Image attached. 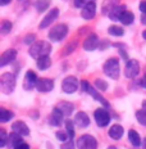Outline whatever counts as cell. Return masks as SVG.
<instances>
[{
    "label": "cell",
    "mask_w": 146,
    "mask_h": 149,
    "mask_svg": "<svg viewBox=\"0 0 146 149\" xmlns=\"http://www.w3.org/2000/svg\"><path fill=\"white\" fill-rule=\"evenodd\" d=\"M102 71L107 74L108 77L113 80H118L120 74V64H119V59L116 57H111L109 59L105 61L104 66H102Z\"/></svg>",
    "instance_id": "obj_1"
},
{
    "label": "cell",
    "mask_w": 146,
    "mask_h": 149,
    "mask_svg": "<svg viewBox=\"0 0 146 149\" xmlns=\"http://www.w3.org/2000/svg\"><path fill=\"white\" fill-rule=\"evenodd\" d=\"M50 52H51V45L49 44L48 41L41 40V41H36L33 45H31L28 54L32 58H35V59H39V58H41V57L49 55Z\"/></svg>",
    "instance_id": "obj_2"
},
{
    "label": "cell",
    "mask_w": 146,
    "mask_h": 149,
    "mask_svg": "<svg viewBox=\"0 0 146 149\" xmlns=\"http://www.w3.org/2000/svg\"><path fill=\"white\" fill-rule=\"evenodd\" d=\"M67 35H68V26L66 23H58L51 27V30L48 33V37L51 42H59L66 39Z\"/></svg>",
    "instance_id": "obj_3"
},
{
    "label": "cell",
    "mask_w": 146,
    "mask_h": 149,
    "mask_svg": "<svg viewBox=\"0 0 146 149\" xmlns=\"http://www.w3.org/2000/svg\"><path fill=\"white\" fill-rule=\"evenodd\" d=\"M15 74L12 72H5L0 77V90L4 94H10L15 89Z\"/></svg>",
    "instance_id": "obj_4"
},
{
    "label": "cell",
    "mask_w": 146,
    "mask_h": 149,
    "mask_svg": "<svg viewBox=\"0 0 146 149\" xmlns=\"http://www.w3.org/2000/svg\"><path fill=\"white\" fill-rule=\"evenodd\" d=\"M76 147L78 149H98V140L95 136L85 134L77 139Z\"/></svg>",
    "instance_id": "obj_5"
},
{
    "label": "cell",
    "mask_w": 146,
    "mask_h": 149,
    "mask_svg": "<svg viewBox=\"0 0 146 149\" xmlns=\"http://www.w3.org/2000/svg\"><path fill=\"white\" fill-rule=\"evenodd\" d=\"M95 122L99 127H107L110 123V114L107 111V108H98L94 112Z\"/></svg>",
    "instance_id": "obj_6"
},
{
    "label": "cell",
    "mask_w": 146,
    "mask_h": 149,
    "mask_svg": "<svg viewBox=\"0 0 146 149\" xmlns=\"http://www.w3.org/2000/svg\"><path fill=\"white\" fill-rule=\"evenodd\" d=\"M80 84L77 77L74 76H67L66 79L62 81V90H63L66 94H73L76 93L80 88Z\"/></svg>",
    "instance_id": "obj_7"
},
{
    "label": "cell",
    "mask_w": 146,
    "mask_h": 149,
    "mask_svg": "<svg viewBox=\"0 0 146 149\" xmlns=\"http://www.w3.org/2000/svg\"><path fill=\"white\" fill-rule=\"evenodd\" d=\"M140 73V63L137 59H129L124 66V76L127 79H135Z\"/></svg>",
    "instance_id": "obj_8"
},
{
    "label": "cell",
    "mask_w": 146,
    "mask_h": 149,
    "mask_svg": "<svg viewBox=\"0 0 146 149\" xmlns=\"http://www.w3.org/2000/svg\"><path fill=\"white\" fill-rule=\"evenodd\" d=\"M59 17V9L58 8H53L50 10L46 13V15L41 19V22L39 24V29L40 30H44L48 29L49 26H51V23L55 22V19Z\"/></svg>",
    "instance_id": "obj_9"
},
{
    "label": "cell",
    "mask_w": 146,
    "mask_h": 149,
    "mask_svg": "<svg viewBox=\"0 0 146 149\" xmlns=\"http://www.w3.org/2000/svg\"><path fill=\"white\" fill-rule=\"evenodd\" d=\"M37 81H39V79H37V74L35 71H31V70L27 71L23 79V89L27 90V91L35 89L37 85Z\"/></svg>",
    "instance_id": "obj_10"
},
{
    "label": "cell",
    "mask_w": 146,
    "mask_h": 149,
    "mask_svg": "<svg viewBox=\"0 0 146 149\" xmlns=\"http://www.w3.org/2000/svg\"><path fill=\"white\" fill-rule=\"evenodd\" d=\"M82 46L86 52H94L95 49H98L99 46H100V40H99L98 35L91 32L87 37H86V40L83 41Z\"/></svg>",
    "instance_id": "obj_11"
},
{
    "label": "cell",
    "mask_w": 146,
    "mask_h": 149,
    "mask_svg": "<svg viewBox=\"0 0 146 149\" xmlns=\"http://www.w3.org/2000/svg\"><path fill=\"white\" fill-rule=\"evenodd\" d=\"M96 15V3L95 1H91V3H87L86 5H83L81 8V17L86 21H91L94 19Z\"/></svg>",
    "instance_id": "obj_12"
},
{
    "label": "cell",
    "mask_w": 146,
    "mask_h": 149,
    "mask_svg": "<svg viewBox=\"0 0 146 149\" xmlns=\"http://www.w3.org/2000/svg\"><path fill=\"white\" fill-rule=\"evenodd\" d=\"M64 114L63 112L59 109L58 107H55L54 109H53L51 114H50V118H49V123L53 126V127H59L62 125V123L64 122Z\"/></svg>",
    "instance_id": "obj_13"
},
{
    "label": "cell",
    "mask_w": 146,
    "mask_h": 149,
    "mask_svg": "<svg viewBox=\"0 0 146 149\" xmlns=\"http://www.w3.org/2000/svg\"><path fill=\"white\" fill-rule=\"evenodd\" d=\"M17 58V50L15 49H8L1 54V58H0V67H5L8 64H10L12 62L15 61Z\"/></svg>",
    "instance_id": "obj_14"
},
{
    "label": "cell",
    "mask_w": 146,
    "mask_h": 149,
    "mask_svg": "<svg viewBox=\"0 0 146 149\" xmlns=\"http://www.w3.org/2000/svg\"><path fill=\"white\" fill-rule=\"evenodd\" d=\"M36 89L40 93H49L54 89V81L51 79H45V77L44 79H39Z\"/></svg>",
    "instance_id": "obj_15"
},
{
    "label": "cell",
    "mask_w": 146,
    "mask_h": 149,
    "mask_svg": "<svg viewBox=\"0 0 146 149\" xmlns=\"http://www.w3.org/2000/svg\"><path fill=\"white\" fill-rule=\"evenodd\" d=\"M74 123H76L81 129H86V127L90 126V117L86 112H77V114L74 116Z\"/></svg>",
    "instance_id": "obj_16"
},
{
    "label": "cell",
    "mask_w": 146,
    "mask_h": 149,
    "mask_svg": "<svg viewBox=\"0 0 146 149\" xmlns=\"http://www.w3.org/2000/svg\"><path fill=\"white\" fill-rule=\"evenodd\" d=\"M12 130H13L14 132H17V134L22 135V136H28L30 135L28 126L26 125V122H23V121H21V120L13 122V125H12Z\"/></svg>",
    "instance_id": "obj_17"
},
{
    "label": "cell",
    "mask_w": 146,
    "mask_h": 149,
    "mask_svg": "<svg viewBox=\"0 0 146 149\" xmlns=\"http://www.w3.org/2000/svg\"><path fill=\"white\" fill-rule=\"evenodd\" d=\"M124 134V129L123 126L118 125V123H116V125L110 126L109 131H108V135H109L110 139H113V140H120L122 139V136Z\"/></svg>",
    "instance_id": "obj_18"
},
{
    "label": "cell",
    "mask_w": 146,
    "mask_h": 149,
    "mask_svg": "<svg viewBox=\"0 0 146 149\" xmlns=\"http://www.w3.org/2000/svg\"><path fill=\"white\" fill-rule=\"evenodd\" d=\"M120 5V0H104L101 7V13L104 15H109V13L114 8Z\"/></svg>",
    "instance_id": "obj_19"
},
{
    "label": "cell",
    "mask_w": 146,
    "mask_h": 149,
    "mask_svg": "<svg viewBox=\"0 0 146 149\" xmlns=\"http://www.w3.org/2000/svg\"><path fill=\"white\" fill-rule=\"evenodd\" d=\"M89 94L92 97V99H95V100H98L99 103H100V104H101L104 108H110V103H109V102H108V100H107V99H105L104 97H102V95L99 94V93H98V90L95 89V86H92V85H91V88H90V90H89Z\"/></svg>",
    "instance_id": "obj_20"
},
{
    "label": "cell",
    "mask_w": 146,
    "mask_h": 149,
    "mask_svg": "<svg viewBox=\"0 0 146 149\" xmlns=\"http://www.w3.org/2000/svg\"><path fill=\"white\" fill-rule=\"evenodd\" d=\"M58 108L63 112V114L66 117H69L71 114L74 112V104L71 103V102H67V100H63L58 104Z\"/></svg>",
    "instance_id": "obj_21"
},
{
    "label": "cell",
    "mask_w": 146,
    "mask_h": 149,
    "mask_svg": "<svg viewBox=\"0 0 146 149\" xmlns=\"http://www.w3.org/2000/svg\"><path fill=\"white\" fill-rule=\"evenodd\" d=\"M124 10H127L126 9V5H118L117 8H114L113 10L110 12L109 13V15H108V17H109V19L110 21H113V22H117V21H119L120 19V15L123 14V12Z\"/></svg>",
    "instance_id": "obj_22"
},
{
    "label": "cell",
    "mask_w": 146,
    "mask_h": 149,
    "mask_svg": "<svg viewBox=\"0 0 146 149\" xmlns=\"http://www.w3.org/2000/svg\"><path fill=\"white\" fill-rule=\"evenodd\" d=\"M128 140L129 143L133 145V147H141L142 145V140H141V136L136 130L131 129L128 131Z\"/></svg>",
    "instance_id": "obj_23"
},
{
    "label": "cell",
    "mask_w": 146,
    "mask_h": 149,
    "mask_svg": "<svg viewBox=\"0 0 146 149\" xmlns=\"http://www.w3.org/2000/svg\"><path fill=\"white\" fill-rule=\"evenodd\" d=\"M21 143H23V136L22 135L17 134V132H14V131L9 134V140H8L9 147L14 148V147H17L18 144H21Z\"/></svg>",
    "instance_id": "obj_24"
},
{
    "label": "cell",
    "mask_w": 146,
    "mask_h": 149,
    "mask_svg": "<svg viewBox=\"0 0 146 149\" xmlns=\"http://www.w3.org/2000/svg\"><path fill=\"white\" fill-rule=\"evenodd\" d=\"M133 21H135V14H133L132 12H129V10H124L123 14L120 15L119 22L123 23L124 26H129V24L133 23Z\"/></svg>",
    "instance_id": "obj_25"
},
{
    "label": "cell",
    "mask_w": 146,
    "mask_h": 149,
    "mask_svg": "<svg viewBox=\"0 0 146 149\" xmlns=\"http://www.w3.org/2000/svg\"><path fill=\"white\" fill-rule=\"evenodd\" d=\"M36 66H37V68H39L40 71L48 70V68L51 66V59H50V57H49V55H45V57L39 58V59H37Z\"/></svg>",
    "instance_id": "obj_26"
},
{
    "label": "cell",
    "mask_w": 146,
    "mask_h": 149,
    "mask_svg": "<svg viewBox=\"0 0 146 149\" xmlns=\"http://www.w3.org/2000/svg\"><path fill=\"white\" fill-rule=\"evenodd\" d=\"M64 125H66V131H67L68 136H69V139L73 140L74 135H76V131H74V125H76V123H74L72 120L67 118L66 121H64Z\"/></svg>",
    "instance_id": "obj_27"
},
{
    "label": "cell",
    "mask_w": 146,
    "mask_h": 149,
    "mask_svg": "<svg viewBox=\"0 0 146 149\" xmlns=\"http://www.w3.org/2000/svg\"><path fill=\"white\" fill-rule=\"evenodd\" d=\"M108 33H109L110 36L119 37V36H123V35H124V30H123V27H120V26H117V24H111L109 29H108Z\"/></svg>",
    "instance_id": "obj_28"
},
{
    "label": "cell",
    "mask_w": 146,
    "mask_h": 149,
    "mask_svg": "<svg viewBox=\"0 0 146 149\" xmlns=\"http://www.w3.org/2000/svg\"><path fill=\"white\" fill-rule=\"evenodd\" d=\"M13 117H14L13 112L5 109V108H1V109H0V122H1V123L8 122V121H10Z\"/></svg>",
    "instance_id": "obj_29"
},
{
    "label": "cell",
    "mask_w": 146,
    "mask_h": 149,
    "mask_svg": "<svg viewBox=\"0 0 146 149\" xmlns=\"http://www.w3.org/2000/svg\"><path fill=\"white\" fill-rule=\"evenodd\" d=\"M50 5V0H37L35 3V7H36V10L39 13H44L46 9L49 8Z\"/></svg>",
    "instance_id": "obj_30"
},
{
    "label": "cell",
    "mask_w": 146,
    "mask_h": 149,
    "mask_svg": "<svg viewBox=\"0 0 146 149\" xmlns=\"http://www.w3.org/2000/svg\"><path fill=\"white\" fill-rule=\"evenodd\" d=\"M12 29H13V24H12L10 21H3L1 26H0V32H1L3 35H8L12 31Z\"/></svg>",
    "instance_id": "obj_31"
},
{
    "label": "cell",
    "mask_w": 146,
    "mask_h": 149,
    "mask_svg": "<svg viewBox=\"0 0 146 149\" xmlns=\"http://www.w3.org/2000/svg\"><path fill=\"white\" fill-rule=\"evenodd\" d=\"M94 86L96 90H100V91H105L108 89V82L102 79H96L94 81Z\"/></svg>",
    "instance_id": "obj_32"
},
{
    "label": "cell",
    "mask_w": 146,
    "mask_h": 149,
    "mask_svg": "<svg viewBox=\"0 0 146 149\" xmlns=\"http://www.w3.org/2000/svg\"><path fill=\"white\" fill-rule=\"evenodd\" d=\"M136 120L140 125L146 126V112L144 109H138L136 111Z\"/></svg>",
    "instance_id": "obj_33"
},
{
    "label": "cell",
    "mask_w": 146,
    "mask_h": 149,
    "mask_svg": "<svg viewBox=\"0 0 146 149\" xmlns=\"http://www.w3.org/2000/svg\"><path fill=\"white\" fill-rule=\"evenodd\" d=\"M77 44H78V42H77L76 40H73V41H69V42H68V44L66 45V48H64V55L72 54V52H74V49L77 48Z\"/></svg>",
    "instance_id": "obj_34"
},
{
    "label": "cell",
    "mask_w": 146,
    "mask_h": 149,
    "mask_svg": "<svg viewBox=\"0 0 146 149\" xmlns=\"http://www.w3.org/2000/svg\"><path fill=\"white\" fill-rule=\"evenodd\" d=\"M8 140H9V135L7 134V131L4 129H1L0 130V147L4 148L8 144Z\"/></svg>",
    "instance_id": "obj_35"
},
{
    "label": "cell",
    "mask_w": 146,
    "mask_h": 149,
    "mask_svg": "<svg viewBox=\"0 0 146 149\" xmlns=\"http://www.w3.org/2000/svg\"><path fill=\"white\" fill-rule=\"evenodd\" d=\"M23 42L26 45H33L36 42V36H35V33H27L26 36H24V39H23Z\"/></svg>",
    "instance_id": "obj_36"
},
{
    "label": "cell",
    "mask_w": 146,
    "mask_h": 149,
    "mask_svg": "<svg viewBox=\"0 0 146 149\" xmlns=\"http://www.w3.org/2000/svg\"><path fill=\"white\" fill-rule=\"evenodd\" d=\"M55 136H57V139L62 143H66L68 140H71L69 136H68V134H67V131H58L57 134H55Z\"/></svg>",
    "instance_id": "obj_37"
},
{
    "label": "cell",
    "mask_w": 146,
    "mask_h": 149,
    "mask_svg": "<svg viewBox=\"0 0 146 149\" xmlns=\"http://www.w3.org/2000/svg\"><path fill=\"white\" fill-rule=\"evenodd\" d=\"M80 88H81V90H82L83 93H89V90H90V88H91V85H90V82L87 81V80H82L81 84H80Z\"/></svg>",
    "instance_id": "obj_38"
},
{
    "label": "cell",
    "mask_w": 146,
    "mask_h": 149,
    "mask_svg": "<svg viewBox=\"0 0 146 149\" xmlns=\"http://www.w3.org/2000/svg\"><path fill=\"white\" fill-rule=\"evenodd\" d=\"M91 1H95V0H74V7L76 8H82L83 5H86L87 3H91Z\"/></svg>",
    "instance_id": "obj_39"
},
{
    "label": "cell",
    "mask_w": 146,
    "mask_h": 149,
    "mask_svg": "<svg viewBox=\"0 0 146 149\" xmlns=\"http://www.w3.org/2000/svg\"><path fill=\"white\" fill-rule=\"evenodd\" d=\"M60 149H74L73 140H68V141H66V143H62Z\"/></svg>",
    "instance_id": "obj_40"
},
{
    "label": "cell",
    "mask_w": 146,
    "mask_h": 149,
    "mask_svg": "<svg viewBox=\"0 0 146 149\" xmlns=\"http://www.w3.org/2000/svg\"><path fill=\"white\" fill-rule=\"evenodd\" d=\"M109 46H111L109 40H102V41H100V46H99V48H100L101 50H105V49H108Z\"/></svg>",
    "instance_id": "obj_41"
},
{
    "label": "cell",
    "mask_w": 146,
    "mask_h": 149,
    "mask_svg": "<svg viewBox=\"0 0 146 149\" xmlns=\"http://www.w3.org/2000/svg\"><path fill=\"white\" fill-rule=\"evenodd\" d=\"M138 9L141 10V13H146V0H142V1H140Z\"/></svg>",
    "instance_id": "obj_42"
},
{
    "label": "cell",
    "mask_w": 146,
    "mask_h": 149,
    "mask_svg": "<svg viewBox=\"0 0 146 149\" xmlns=\"http://www.w3.org/2000/svg\"><path fill=\"white\" fill-rule=\"evenodd\" d=\"M13 149H30V145L23 141V143H21V144H18L17 147H14Z\"/></svg>",
    "instance_id": "obj_43"
},
{
    "label": "cell",
    "mask_w": 146,
    "mask_h": 149,
    "mask_svg": "<svg viewBox=\"0 0 146 149\" xmlns=\"http://www.w3.org/2000/svg\"><path fill=\"white\" fill-rule=\"evenodd\" d=\"M140 21H141L142 24H145L146 26V13H141V18H140Z\"/></svg>",
    "instance_id": "obj_44"
},
{
    "label": "cell",
    "mask_w": 146,
    "mask_h": 149,
    "mask_svg": "<svg viewBox=\"0 0 146 149\" xmlns=\"http://www.w3.org/2000/svg\"><path fill=\"white\" fill-rule=\"evenodd\" d=\"M141 86L146 89V74H144V77L141 79Z\"/></svg>",
    "instance_id": "obj_45"
},
{
    "label": "cell",
    "mask_w": 146,
    "mask_h": 149,
    "mask_svg": "<svg viewBox=\"0 0 146 149\" xmlns=\"http://www.w3.org/2000/svg\"><path fill=\"white\" fill-rule=\"evenodd\" d=\"M10 1H12V0H0V5H3V7H5V5H8Z\"/></svg>",
    "instance_id": "obj_46"
},
{
    "label": "cell",
    "mask_w": 146,
    "mask_h": 149,
    "mask_svg": "<svg viewBox=\"0 0 146 149\" xmlns=\"http://www.w3.org/2000/svg\"><path fill=\"white\" fill-rule=\"evenodd\" d=\"M142 149H146V138H144L142 140Z\"/></svg>",
    "instance_id": "obj_47"
},
{
    "label": "cell",
    "mask_w": 146,
    "mask_h": 149,
    "mask_svg": "<svg viewBox=\"0 0 146 149\" xmlns=\"http://www.w3.org/2000/svg\"><path fill=\"white\" fill-rule=\"evenodd\" d=\"M142 109H144V111L146 112V99H145L144 102H142Z\"/></svg>",
    "instance_id": "obj_48"
},
{
    "label": "cell",
    "mask_w": 146,
    "mask_h": 149,
    "mask_svg": "<svg viewBox=\"0 0 146 149\" xmlns=\"http://www.w3.org/2000/svg\"><path fill=\"white\" fill-rule=\"evenodd\" d=\"M142 37H144V39L146 40V30H145V31H142Z\"/></svg>",
    "instance_id": "obj_49"
},
{
    "label": "cell",
    "mask_w": 146,
    "mask_h": 149,
    "mask_svg": "<svg viewBox=\"0 0 146 149\" xmlns=\"http://www.w3.org/2000/svg\"><path fill=\"white\" fill-rule=\"evenodd\" d=\"M108 149H117V147H114V145H110V147H108Z\"/></svg>",
    "instance_id": "obj_50"
}]
</instances>
